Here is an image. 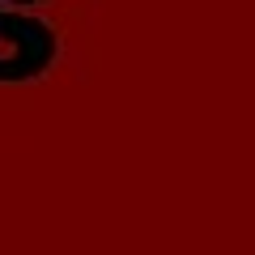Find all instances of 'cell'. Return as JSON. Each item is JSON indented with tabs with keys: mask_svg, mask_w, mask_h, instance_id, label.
<instances>
[{
	"mask_svg": "<svg viewBox=\"0 0 255 255\" xmlns=\"http://www.w3.org/2000/svg\"><path fill=\"white\" fill-rule=\"evenodd\" d=\"M17 4H43V0H17ZM0 38H9L17 51L9 60H0V81H30L55 60V30L38 17H21V13L0 9Z\"/></svg>",
	"mask_w": 255,
	"mask_h": 255,
	"instance_id": "6da1fadb",
	"label": "cell"
}]
</instances>
